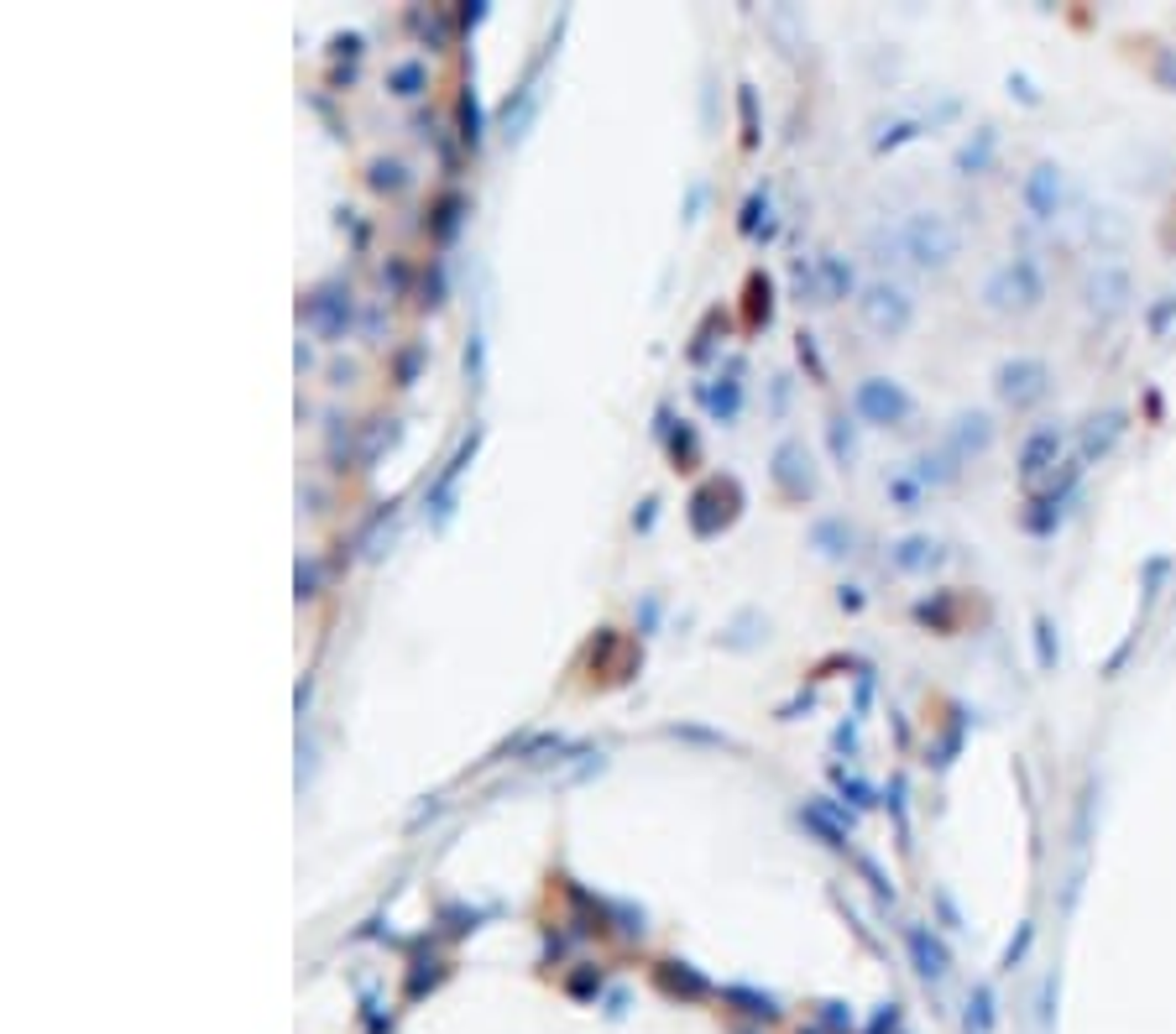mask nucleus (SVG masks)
I'll list each match as a JSON object with an SVG mask.
<instances>
[{
	"label": "nucleus",
	"mask_w": 1176,
	"mask_h": 1034,
	"mask_svg": "<svg viewBox=\"0 0 1176 1034\" xmlns=\"http://www.w3.org/2000/svg\"><path fill=\"white\" fill-rule=\"evenodd\" d=\"M476 444H482V433H471V439H466V444L455 449V460H450V465H444V471H440V481H435V487H429V523H435V528H444V523H450V512H455V487H460V476L471 471V460H476Z\"/></svg>",
	"instance_id": "6"
},
{
	"label": "nucleus",
	"mask_w": 1176,
	"mask_h": 1034,
	"mask_svg": "<svg viewBox=\"0 0 1176 1034\" xmlns=\"http://www.w3.org/2000/svg\"><path fill=\"white\" fill-rule=\"evenodd\" d=\"M1056 449H1062V433H1035L1030 444H1025V476H1035L1040 465H1046Z\"/></svg>",
	"instance_id": "17"
},
{
	"label": "nucleus",
	"mask_w": 1176,
	"mask_h": 1034,
	"mask_svg": "<svg viewBox=\"0 0 1176 1034\" xmlns=\"http://www.w3.org/2000/svg\"><path fill=\"white\" fill-rule=\"evenodd\" d=\"M460 121H466V142H482V115H476V94L460 99Z\"/></svg>",
	"instance_id": "24"
},
{
	"label": "nucleus",
	"mask_w": 1176,
	"mask_h": 1034,
	"mask_svg": "<svg viewBox=\"0 0 1176 1034\" xmlns=\"http://www.w3.org/2000/svg\"><path fill=\"white\" fill-rule=\"evenodd\" d=\"M737 105H742V126H748V131H742V142L758 146V105H753V89H748V85L737 89Z\"/></svg>",
	"instance_id": "20"
},
{
	"label": "nucleus",
	"mask_w": 1176,
	"mask_h": 1034,
	"mask_svg": "<svg viewBox=\"0 0 1176 1034\" xmlns=\"http://www.w3.org/2000/svg\"><path fill=\"white\" fill-rule=\"evenodd\" d=\"M999 392L1009 397V403H1035L1040 392H1046V366L1035 361H1015L999 372Z\"/></svg>",
	"instance_id": "8"
},
{
	"label": "nucleus",
	"mask_w": 1176,
	"mask_h": 1034,
	"mask_svg": "<svg viewBox=\"0 0 1176 1034\" xmlns=\"http://www.w3.org/2000/svg\"><path fill=\"white\" fill-rule=\"evenodd\" d=\"M304 324L320 340H345V329H351V293H345V288L309 293L304 298Z\"/></svg>",
	"instance_id": "5"
},
{
	"label": "nucleus",
	"mask_w": 1176,
	"mask_h": 1034,
	"mask_svg": "<svg viewBox=\"0 0 1176 1034\" xmlns=\"http://www.w3.org/2000/svg\"><path fill=\"white\" fill-rule=\"evenodd\" d=\"M879 241L900 261H910V266H947L957 257V246H963V241H957V230L941 220V214H910V220H900Z\"/></svg>",
	"instance_id": "1"
},
{
	"label": "nucleus",
	"mask_w": 1176,
	"mask_h": 1034,
	"mask_svg": "<svg viewBox=\"0 0 1176 1034\" xmlns=\"http://www.w3.org/2000/svg\"><path fill=\"white\" fill-rule=\"evenodd\" d=\"M1056 189H1062V183H1056V168H1035V178H1030V189H1025V199H1030V204L1046 214V209L1056 204Z\"/></svg>",
	"instance_id": "16"
},
{
	"label": "nucleus",
	"mask_w": 1176,
	"mask_h": 1034,
	"mask_svg": "<svg viewBox=\"0 0 1176 1034\" xmlns=\"http://www.w3.org/2000/svg\"><path fill=\"white\" fill-rule=\"evenodd\" d=\"M963 429H957V444L963 449H983L988 444V419H957Z\"/></svg>",
	"instance_id": "19"
},
{
	"label": "nucleus",
	"mask_w": 1176,
	"mask_h": 1034,
	"mask_svg": "<svg viewBox=\"0 0 1176 1034\" xmlns=\"http://www.w3.org/2000/svg\"><path fill=\"white\" fill-rule=\"evenodd\" d=\"M800 821H805L810 831H816V836H821L826 846H848V831H842V826L832 821V815H826V805H805V810H800Z\"/></svg>",
	"instance_id": "15"
},
{
	"label": "nucleus",
	"mask_w": 1176,
	"mask_h": 1034,
	"mask_svg": "<svg viewBox=\"0 0 1176 1034\" xmlns=\"http://www.w3.org/2000/svg\"><path fill=\"white\" fill-rule=\"evenodd\" d=\"M654 496H649V502H643V512H633V528H654Z\"/></svg>",
	"instance_id": "26"
},
{
	"label": "nucleus",
	"mask_w": 1176,
	"mask_h": 1034,
	"mask_svg": "<svg viewBox=\"0 0 1176 1034\" xmlns=\"http://www.w3.org/2000/svg\"><path fill=\"white\" fill-rule=\"evenodd\" d=\"M717 502H722V481H711V487H706V491H695V502H690V528L701 533V539H706V533H717V528L727 523L722 512H711Z\"/></svg>",
	"instance_id": "12"
},
{
	"label": "nucleus",
	"mask_w": 1176,
	"mask_h": 1034,
	"mask_svg": "<svg viewBox=\"0 0 1176 1034\" xmlns=\"http://www.w3.org/2000/svg\"><path fill=\"white\" fill-rule=\"evenodd\" d=\"M936 564H941V554H936L931 539H905V544H894V570L920 575V570H936Z\"/></svg>",
	"instance_id": "11"
},
{
	"label": "nucleus",
	"mask_w": 1176,
	"mask_h": 1034,
	"mask_svg": "<svg viewBox=\"0 0 1176 1034\" xmlns=\"http://www.w3.org/2000/svg\"><path fill=\"white\" fill-rule=\"evenodd\" d=\"M372 183H377V189H403V162H377V168H372Z\"/></svg>",
	"instance_id": "22"
},
{
	"label": "nucleus",
	"mask_w": 1176,
	"mask_h": 1034,
	"mask_svg": "<svg viewBox=\"0 0 1176 1034\" xmlns=\"http://www.w3.org/2000/svg\"><path fill=\"white\" fill-rule=\"evenodd\" d=\"M769 476H774V487H780L785 502H805V496H816V465H810V449L800 439H785L780 449H774Z\"/></svg>",
	"instance_id": "4"
},
{
	"label": "nucleus",
	"mask_w": 1176,
	"mask_h": 1034,
	"mask_svg": "<svg viewBox=\"0 0 1176 1034\" xmlns=\"http://www.w3.org/2000/svg\"><path fill=\"white\" fill-rule=\"evenodd\" d=\"M857 319H863L879 340H900L910 319H915V304H910L905 288H894V282H868L863 298H857Z\"/></svg>",
	"instance_id": "2"
},
{
	"label": "nucleus",
	"mask_w": 1176,
	"mask_h": 1034,
	"mask_svg": "<svg viewBox=\"0 0 1176 1034\" xmlns=\"http://www.w3.org/2000/svg\"><path fill=\"white\" fill-rule=\"evenodd\" d=\"M424 85H429L424 63H397V69L387 74V89H392L397 99H413V94H424Z\"/></svg>",
	"instance_id": "14"
},
{
	"label": "nucleus",
	"mask_w": 1176,
	"mask_h": 1034,
	"mask_svg": "<svg viewBox=\"0 0 1176 1034\" xmlns=\"http://www.w3.org/2000/svg\"><path fill=\"white\" fill-rule=\"evenodd\" d=\"M748 298H753V304H748V319H753V324L769 319V309H774V304H769V277H753V282H748Z\"/></svg>",
	"instance_id": "21"
},
{
	"label": "nucleus",
	"mask_w": 1176,
	"mask_h": 1034,
	"mask_svg": "<svg viewBox=\"0 0 1176 1034\" xmlns=\"http://www.w3.org/2000/svg\"><path fill=\"white\" fill-rule=\"evenodd\" d=\"M758 209L769 214V194H753L748 204H742V220H737V230H742V236H753V230H758Z\"/></svg>",
	"instance_id": "23"
},
{
	"label": "nucleus",
	"mask_w": 1176,
	"mask_h": 1034,
	"mask_svg": "<svg viewBox=\"0 0 1176 1034\" xmlns=\"http://www.w3.org/2000/svg\"><path fill=\"white\" fill-rule=\"evenodd\" d=\"M810 548H816L821 559L853 554V528L842 523V517H821V523H810Z\"/></svg>",
	"instance_id": "9"
},
{
	"label": "nucleus",
	"mask_w": 1176,
	"mask_h": 1034,
	"mask_svg": "<svg viewBox=\"0 0 1176 1034\" xmlns=\"http://www.w3.org/2000/svg\"><path fill=\"white\" fill-rule=\"evenodd\" d=\"M1035 298H1040V277L1030 272V261L1004 266V272L988 282V304L993 309H1030Z\"/></svg>",
	"instance_id": "7"
},
{
	"label": "nucleus",
	"mask_w": 1176,
	"mask_h": 1034,
	"mask_svg": "<svg viewBox=\"0 0 1176 1034\" xmlns=\"http://www.w3.org/2000/svg\"><path fill=\"white\" fill-rule=\"evenodd\" d=\"M701 403L711 408V419H717V424H733V419H737V408H742V387H737L733 376H727L722 387H701Z\"/></svg>",
	"instance_id": "13"
},
{
	"label": "nucleus",
	"mask_w": 1176,
	"mask_h": 1034,
	"mask_svg": "<svg viewBox=\"0 0 1176 1034\" xmlns=\"http://www.w3.org/2000/svg\"><path fill=\"white\" fill-rule=\"evenodd\" d=\"M314 586H320V570H314V564H298V596H314Z\"/></svg>",
	"instance_id": "25"
},
{
	"label": "nucleus",
	"mask_w": 1176,
	"mask_h": 1034,
	"mask_svg": "<svg viewBox=\"0 0 1176 1034\" xmlns=\"http://www.w3.org/2000/svg\"><path fill=\"white\" fill-rule=\"evenodd\" d=\"M816 282H821V304H837V298L853 293V266L837 252H821L816 257Z\"/></svg>",
	"instance_id": "10"
},
{
	"label": "nucleus",
	"mask_w": 1176,
	"mask_h": 1034,
	"mask_svg": "<svg viewBox=\"0 0 1176 1034\" xmlns=\"http://www.w3.org/2000/svg\"><path fill=\"white\" fill-rule=\"evenodd\" d=\"M910 392L900 387V381H889V376H863L853 387V413L863 424H873V429H894V424H905L910 419Z\"/></svg>",
	"instance_id": "3"
},
{
	"label": "nucleus",
	"mask_w": 1176,
	"mask_h": 1034,
	"mask_svg": "<svg viewBox=\"0 0 1176 1034\" xmlns=\"http://www.w3.org/2000/svg\"><path fill=\"white\" fill-rule=\"evenodd\" d=\"M826 439H832V455H837V465L848 471V465L857 460V444H853V429H848V419H832V424H826Z\"/></svg>",
	"instance_id": "18"
}]
</instances>
